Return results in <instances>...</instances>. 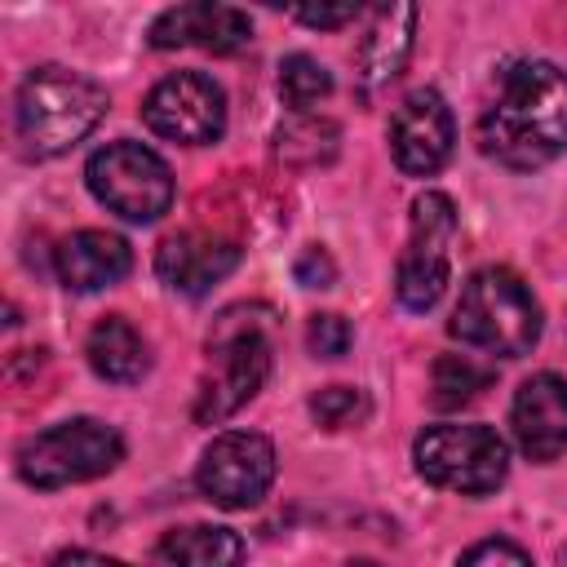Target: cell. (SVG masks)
<instances>
[{
    "mask_svg": "<svg viewBox=\"0 0 567 567\" xmlns=\"http://www.w3.org/2000/svg\"><path fill=\"white\" fill-rule=\"evenodd\" d=\"M120 461H124V439L115 425H106L97 416L58 421L18 447V474H22V483H31L40 492L102 478Z\"/></svg>",
    "mask_w": 567,
    "mask_h": 567,
    "instance_id": "5b68a950",
    "label": "cell"
},
{
    "mask_svg": "<svg viewBox=\"0 0 567 567\" xmlns=\"http://www.w3.org/2000/svg\"><path fill=\"white\" fill-rule=\"evenodd\" d=\"M478 151L514 173L545 168L567 151V71L540 58L501 71L496 97L478 115Z\"/></svg>",
    "mask_w": 567,
    "mask_h": 567,
    "instance_id": "6da1fadb",
    "label": "cell"
},
{
    "mask_svg": "<svg viewBox=\"0 0 567 567\" xmlns=\"http://www.w3.org/2000/svg\"><path fill=\"white\" fill-rule=\"evenodd\" d=\"M58 279L71 292H102L133 270V248L115 230H75L58 244Z\"/></svg>",
    "mask_w": 567,
    "mask_h": 567,
    "instance_id": "9a60e30c",
    "label": "cell"
},
{
    "mask_svg": "<svg viewBox=\"0 0 567 567\" xmlns=\"http://www.w3.org/2000/svg\"><path fill=\"white\" fill-rule=\"evenodd\" d=\"M452 239H456V208L443 190H425L412 199V230L399 257L394 292L403 310H430L452 275Z\"/></svg>",
    "mask_w": 567,
    "mask_h": 567,
    "instance_id": "ba28073f",
    "label": "cell"
},
{
    "mask_svg": "<svg viewBox=\"0 0 567 567\" xmlns=\"http://www.w3.org/2000/svg\"><path fill=\"white\" fill-rule=\"evenodd\" d=\"M487 385H492V368L474 363L470 354H443V359H434V372H430V390H434L430 399H434V408H465Z\"/></svg>",
    "mask_w": 567,
    "mask_h": 567,
    "instance_id": "d6986e66",
    "label": "cell"
},
{
    "mask_svg": "<svg viewBox=\"0 0 567 567\" xmlns=\"http://www.w3.org/2000/svg\"><path fill=\"white\" fill-rule=\"evenodd\" d=\"M350 341H354V332H350V323L341 315H310L306 346H310L315 359H341L350 350Z\"/></svg>",
    "mask_w": 567,
    "mask_h": 567,
    "instance_id": "603a6c76",
    "label": "cell"
},
{
    "mask_svg": "<svg viewBox=\"0 0 567 567\" xmlns=\"http://www.w3.org/2000/svg\"><path fill=\"white\" fill-rule=\"evenodd\" d=\"M53 567H133V563H120V558H106V554H93V549H66L53 558Z\"/></svg>",
    "mask_w": 567,
    "mask_h": 567,
    "instance_id": "4316f807",
    "label": "cell"
},
{
    "mask_svg": "<svg viewBox=\"0 0 567 567\" xmlns=\"http://www.w3.org/2000/svg\"><path fill=\"white\" fill-rule=\"evenodd\" d=\"M456 142V124L452 111L443 102L439 89H412L394 115H390V155L399 164V173L408 177H430L447 164Z\"/></svg>",
    "mask_w": 567,
    "mask_h": 567,
    "instance_id": "8fae6325",
    "label": "cell"
},
{
    "mask_svg": "<svg viewBox=\"0 0 567 567\" xmlns=\"http://www.w3.org/2000/svg\"><path fill=\"white\" fill-rule=\"evenodd\" d=\"M106 106H111V97L93 75L44 62L18 84L13 128H18V142L27 155L53 159V155L71 151L75 142H84L102 124Z\"/></svg>",
    "mask_w": 567,
    "mask_h": 567,
    "instance_id": "7a4b0ae2",
    "label": "cell"
},
{
    "mask_svg": "<svg viewBox=\"0 0 567 567\" xmlns=\"http://www.w3.org/2000/svg\"><path fill=\"white\" fill-rule=\"evenodd\" d=\"M292 275H297V284H301V288H332V279H337V266H332V257H328L319 244H310V248L297 257Z\"/></svg>",
    "mask_w": 567,
    "mask_h": 567,
    "instance_id": "d4e9b609",
    "label": "cell"
},
{
    "mask_svg": "<svg viewBox=\"0 0 567 567\" xmlns=\"http://www.w3.org/2000/svg\"><path fill=\"white\" fill-rule=\"evenodd\" d=\"M456 567H532V558H527V549H518L514 540L492 536V540L470 545V549L456 558Z\"/></svg>",
    "mask_w": 567,
    "mask_h": 567,
    "instance_id": "cb8c5ba5",
    "label": "cell"
},
{
    "mask_svg": "<svg viewBox=\"0 0 567 567\" xmlns=\"http://www.w3.org/2000/svg\"><path fill=\"white\" fill-rule=\"evenodd\" d=\"M363 9L359 4H301L297 18L306 27H341V22H354Z\"/></svg>",
    "mask_w": 567,
    "mask_h": 567,
    "instance_id": "484cf974",
    "label": "cell"
},
{
    "mask_svg": "<svg viewBox=\"0 0 567 567\" xmlns=\"http://www.w3.org/2000/svg\"><path fill=\"white\" fill-rule=\"evenodd\" d=\"M558 567H567V545H563V549H558Z\"/></svg>",
    "mask_w": 567,
    "mask_h": 567,
    "instance_id": "f1b7e54d",
    "label": "cell"
},
{
    "mask_svg": "<svg viewBox=\"0 0 567 567\" xmlns=\"http://www.w3.org/2000/svg\"><path fill=\"white\" fill-rule=\"evenodd\" d=\"M310 412L319 425L328 430H341V425H359L368 416V394L359 385H323L315 399H310Z\"/></svg>",
    "mask_w": 567,
    "mask_h": 567,
    "instance_id": "7402d4cb",
    "label": "cell"
},
{
    "mask_svg": "<svg viewBox=\"0 0 567 567\" xmlns=\"http://www.w3.org/2000/svg\"><path fill=\"white\" fill-rule=\"evenodd\" d=\"M270 315L257 306L226 310L208 332V359L213 372L199 381L195 394V421L217 425L230 412H239L270 372Z\"/></svg>",
    "mask_w": 567,
    "mask_h": 567,
    "instance_id": "277c9868",
    "label": "cell"
},
{
    "mask_svg": "<svg viewBox=\"0 0 567 567\" xmlns=\"http://www.w3.org/2000/svg\"><path fill=\"white\" fill-rule=\"evenodd\" d=\"M142 120L151 133L168 142L208 146L226 133V93L204 71H173L146 93Z\"/></svg>",
    "mask_w": 567,
    "mask_h": 567,
    "instance_id": "30bf717a",
    "label": "cell"
},
{
    "mask_svg": "<svg viewBox=\"0 0 567 567\" xmlns=\"http://www.w3.org/2000/svg\"><path fill=\"white\" fill-rule=\"evenodd\" d=\"M270 483H275V443L257 430L217 434L195 465L199 496L221 509H252L270 492Z\"/></svg>",
    "mask_w": 567,
    "mask_h": 567,
    "instance_id": "9c48e42d",
    "label": "cell"
},
{
    "mask_svg": "<svg viewBox=\"0 0 567 567\" xmlns=\"http://www.w3.org/2000/svg\"><path fill=\"white\" fill-rule=\"evenodd\" d=\"M159 558L168 567H239L244 540L239 532L217 527V523H186L159 540Z\"/></svg>",
    "mask_w": 567,
    "mask_h": 567,
    "instance_id": "ac0fdd59",
    "label": "cell"
},
{
    "mask_svg": "<svg viewBox=\"0 0 567 567\" xmlns=\"http://www.w3.org/2000/svg\"><path fill=\"white\" fill-rule=\"evenodd\" d=\"M252 40L248 13L213 0L195 4H173L151 22V44L155 49H204V53H239Z\"/></svg>",
    "mask_w": 567,
    "mask_h": 567,
    "instance_id": "7c38bea8",
    "label": "cell"
},
{
    "mask_svg": "<svg viewBox=\"0 0 567 567\" xmlns=\"http://www.w3.org/2000/svg\"><path fill=\"white\" fill-rule=\"evenodd\" d=\"M350 567H381V563H368V558H354Z\"/></svg>",
    "mask_w": 567,
    "mask_h": 567,
    "instance_id": "83f0119b",
    "label": "cell"
},
{
    "mask_svg": "<svg viewBox=\"0 0 567 567\" xmlns=\"http://www.w3.org/2000/svg\"><path fill=\"white\" fill-rule=\"evenodd\" d=\"M509 425L532 461H558L567 452V381L558 372H536L514 390Z\"/></svg>",
    "mask_w": 567,
    "mask_h": 567,
    "instance_id": "5bb4252c",
    "label": "cell"
},
{
    "mask_svg": "<svg viewBox=\"0 0 567 567\" xmlns=\"http://www.w3.org/2000/svg\"><path fill=\"white\" fill-rule=\"evenodd\" d=\"M412 31H416V9L412 4H381L368 13V31L354 49V66L363 75V84H390L408 53H412Z\"/></svg>",
    "mask_w": 567,
    "mask_h": 567,
    "instance_id": "2e32d148",
    "label": "cell"
},
{
    "mask_svg": "<svg viewBox=\"0 0 567 567\" xmlns=\"http://www.w3.org/2000/svg\"><path fill=\"white\" fill-rule=\"evenodd\" d=\"M416 474L443 492L487 496L509 474V443L492 425H425L412 443Z\"/></svg>",
    "mask_w": 567,
    "mask_h": 567,
    "instance_id": "52a82bcc",
    "label": "cell"
},
{
    "mask_svg": "<svg viewBox=\"0 0 567 567\" xmlns=\"http://www.w3.org/2000/svg\"><path fill=\"white\" fill-rule=\"evenodd\" d=\"M84 354H89V368L115 385H133L151 372V346L124 315L97 319L89 341H84Z\"/></svg>",
    "mask_w": 567,
    "mask_h": 567,
    "instance_id": "e0dca14e",
    "label": "cell"
},
{
    "mask_svg": "<svg viewBox=\"0 0 567 567\" xmlns=\"http://www.w3.org/2000/svg\"><path fill=\"white\" fill-rule=\"evenodd\" d=\"M279 93L297 115H310V106H319L332 93V75L319 58L310 53H288L279 62Z\"/></svg>",
    "mask_w": 567,
    "mask_h": 567,
    "instance_id": "44dd1931",
    "label": "cell"
},
{
    "mask_svg": "<svg viewBox=\"0 0 567 567\" xmlns=\"http://www.w3.org/2000/svg\"><path fill=\"white\" fill-rule=\"evenodd\" d=\"M540 323L545 319L532 288L505 266H483L465 279L447 332L470 350L518 359L540 341Z\"/></svg>",
    "mask_w": 567,
    "mask_h": 567,
    "instance_id": "3957f363",
    "label": "cell"
},
{
    "mask_svg": "<svg viewBox=\"0 0 567 567\" xmlns=\"http://www.w3.org/2000/svg\"><path fill=\"white\" fill-rule=\"evenodd\" d=\"M84 182L106 213L133 226H151L173 208V168L151 146L128 137L97 146L84 164Z\"/></svg>",
    "mask_w": 567,
    "mask_h": 567,
    "instance_id": "8992f818",
    "label": "cell"
},
{
    "mask_svg": "<svg viewBox=\"0 0 567 567\" xmlns=\"http://www.w3.org/2000/svg\"><path fill=\"white\" fill-rule=\"evenodd\" d=\"M337 124L332 120H315V115H297L275 133V151L288 164H328L337 155Z\"/></svg>",
    "mask_w": 567,
    "mask_h": 567,
    "instance_id": "ffe728a7",
    "label": "cell"
},
{
    "mask_svg": "<svg viewBox=\"0 0 567 567\" xmlns=\"http://www.w3.org/2000/svg\"><path fill=\"white\" fill-rule=\"evenodd\" d=\"M244 248L235 239L208 235V230H177L155 248V275L182 292V297H204L213 284H221L239 266Z\"/></svg>",
    "mask_w": 567,
    "mask_h": 567,
    "instance_id": "4fadbf2b",
    "label": "cell"
}]
</instances>
